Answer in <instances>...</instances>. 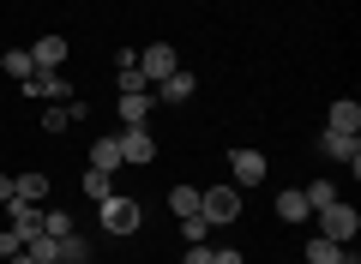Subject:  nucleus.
Instances as JSON below:
<instances>
[{
	"mask_svg": "<svg viewBox=\"0 0 361 264\" xmlns=\"http://www.w3.org/2000/svg\"><path fill=\"white\" fill-rule=\"evenodd\" d=\"M115 84H121V96H139V90H151V84H145V73H139V54H121V78H115Z\"/></svg>",
	"mask_w": 361,
	"mask_h": 264,
	"instance_id": "nucleus-17",
	"label": "nucleus"
},
{
	"mask_svg": "<svg viewBox=\"0 0 361 264\" xmlns=\"http://www.w3.org/2000/svg\"><path fill=\"white\" fill-rule=\"evenodd\" d=\"M199 216H205L211 228H229L235 216H241V187H235V180H223V187H205V192H199Z\"/></svg>",
	"mask_w": 361,
	"mask_h": 264,
	"instance_id": "nucleus-1",
	"label": "nucleus"
},
{
	"mask_svg": "<svg viewBox=\"0 0 361 264\" xmlns=\"http://www.w3.org/2000/svg\"><path fill=\"white\" fill-rule=\"evenodd\" d=\"M90 168H103V175H115V168H127V163H121V139H115V132L90 144Z\"/></svg>",
	"mask_w": 361,
	"mask_h": 264,
	"instance_id": "nucleus-14",
	"label": "nucleus"
},
{
	"mask_svg": "<svg viewBox=\"0 0 361 264\" xmlns=\"http://www.w3.org/2000/svg\"><path fill=\"white\" fill-rule=\"evenodd\" d=\"M343 252H349V246H337V240H325V234H313L307 246H301V258H307V264H343Z\"/></svg>",
	"mask_w": 361,
	"mask_h": 264,
	"instance_id": "nucleus-16",
	"label": "nucleus"
},
{
	"mask_svg": "<svg viewBox=\"0 0 361 264\" xmlns=\"http://www.w3.org/2000/svg\"><path fill=\"white\" fill-rule=\"evenodd\" d=\"M78 187H85V199H90V204H103L109 192H115V187H109V175H103V168H85V180H78Z\"/></svg>",
	"mask_w": 361,
	"mask_h": 264,
	"instance_id": "nucleus-21",
	"label": "nucleus"
},
{
	"mask_svg": "<svg viewBox=\"0 0 361 264\" xmlns=\"http://www.w3.org/2000/svg\"><path fill=\"white\" fill-rule=\"evenodd\" d=\"M0 204H13V175H0Z\"/></svg>",
	"mask_w": 361,
	"mask_h": 264,
	"instance_id": "nucleus-31",
	"label": "nucleus"
},
{
	"mask_svg": "<svg viewBox=\"0 0 361 264\" xmlns=\"http://www.w3.org/2000/svg\"><path fill=\"white\" fill-rule=\"evenodd\" d=\"M18 90H25V96H42V102H61V108L73 102V84H66L61 73H30Z\"/></svg>",
	"mask_w": 361,
	"mask_h": 264,
	"instance_id": "nucleus-6",
	"label": "nucleus"
},
{
	"mask_svg": "<svg viewBox=\"0 0 361 264\" xmlns=\"http://www.w3.org/2000/svg\"><path fill=\"white\" fill-rule=\"evenodd\" d=\"M205 234H211L205 216H180V240H187V246H205Z\"/></svg>",
	"mask_w": 361,
	"mask_h": 264,
	"instance_id": "nucleus-25",
	"label": "nucleus"
},
{
	"mask_svg": "<svg viewBox=\"0 0 361 264\" xmlns=\"http://www.w3.org/2000/svg\"><path fill=\"white\" fill-rule=\"evenodd\" d=\"M0 73H6V78H18V84H25V78L37 73V61H30V49H6V54H0Z\"/></svg>",
	"mask_w": 361,
	"mask_h": 264,
	"instance_id": "nucleus-19",
	"label": "nucleus"
},
{
	"mask_svg": "<svg viewBox=\"0 0 361 264\" xmlns=\"http://www.w3.org/2000/svg\"><path fill=\"white\" fill-rule=\"evenodd\" d=\"M211 264H247V258H241L235 246H217V252H211Z\"/></svg>",
	"mask_w": 361,
	"mask_h": 264,
	"instance_id": "nucleus-30",
	"label": "nucleus"
},
{
	"mask_svg": "<svg viewBox=\"0 0 361 264\" xmlns=\"http://www.w3.org/2000/svg\"><path fill=\"white\" fill-rule=\"evenodd\" d=\"M6 210H13V222H6V228H13V234H18V240L30 246V240L42 234V210H49V204H18V199H13Z\"/></svg>",
	"mask_w": 361,
	"mask_h": 264,
	"instance_id": "nucleus-8",
	"label": "nucleus"
},
{
	"mask_svg": "<svg viewBox=\"0 0 361 264\" xmlns=\"http://www.w3.org/2000/svg\"><path fill=\"white\" fill-rule=\"evenodd\" d=\"M66 126H73V120H66V108H61V102H49V108H42V132H66Z\"/></svg>",
	"mask_w": 361,
	"mask_h": 264,
	"instance_id": "nucleus-27",
	"label": "nucleus"
},
{
	"mask_svg": "<svg viewBox=\"0 0 361 264\" xmlns=\"http://www.w3.org/2000/svg\"><path fill=\"white\" fill-rule=\"evenodd\" d=\"M121 126H151V90H139V96H121Z\"/></svg>",
	"mask_w": 361,
	"mask_h": 264,
	"instance_id": "nucleus-15",
	"label": "nucleus"
},
{
	"mask_svg": "<svg viewBox=\"0 0 361 264\" xmlns=\"http://www.w3.org/2000/svg\"><path fill=\"white\" fill-rule=\"evenodd\" d=\"M54 264H61V258H54Z\"/></svg>",
	"mask_w": 361,
	"mask_h": 264,
	"instance_id": "nucleus-33",
	"label": "nucleus"
},
{
	"mask_svg": "<svg viewBox=\"0 0 361 264\" xmlns=\"http://www.w3.org/2000/svg\"><path fill=\"white\" fill-rule=\"evenodd\" d=\"M277 216H283V222H313V210H307V199H301V187L277 192Z\"/></svg>",
	"mask_w": 361,
	"mask_h": 264,
	"instance_id": "nucleus-18",
	"label": "nucleus"
},
{
	"mask_svg": "<svg viewBox=\"0 0 361 264\" xmlns=\"http://www.w3.org/2000/svg\"><path fill=\"white\" fill-rule=\"evenodd\" d=\"M13 252H25V240H18L13 228H0V258H13Z\"/></svg>",
	"mask_w": 361,
	"mask_h": 264,
	"instance_id": "nucleus-28",
	"label": "nucleus"
},
{
	"mask_svg": "<svg viewBox=\"0 0 361 264\" xmlns=\"http://www.w3.org/2000/svg\"><path fill=\"white\" fill-rule=\"evenodd\" d=\"M193 90H199V78L187 73V66H175V73H169L163 84L151 90V96H157V102H187V96H193Z\"/></svg>",
	"mask_w": 361,
	"mask_h": 264,
	"instance_id": "nucleus-10",
	"label": "nucleus"
},
{
	"mask_svg": "<svg viewBox=\"0 0 361 264\" xmlns=\"http://www.w3.org/2000/svg\"><path fill=\"white\" fill-rule=\"evenodd\" d=\"M115 139H121V163H127V168L157 163V132H151V126H127V132H115Z\"/></svg>",
	"mask_w": 361,
	"mask_h": 264,
	"instance_id": "nucleus-4",
	"label": "nucleus"
},
{
	"mask_svg": "<svg viewBox=\"0 0 361 264\" xmlns=\"http://www.w3.org/2000/svg\"><path fill=\"white\" fill-rule=\"evenodd\" d=\"M301 199H307V210H325V204H337V180H313Z\"/></svg>",
	"mask_w": 361,
	"mask_h": 264,
	"instance_id": "nucleus-22",
	"label": "nucleus"
},
{
	"mask_svg": "<svg viewBox=\"0 0 361 264\" xmlns=\"http://www.w3.org/2000/svg\"><path fill=\"white\" fill-rule=\"evenodd\" d=\"M169 210L175 216H199V187H175L169 192Z\"/></svg>",
	"mask_w": 361,
	"mask_h": 264,
	"instance_id": "nucleus-23",
	"label": "nucleus"
},
{
	"mask_svg": "<svg viewBox=\"0 0 361 264\" xmlns=\"http://www.w3.org/2000/svg\"><path fill=\"white\" fill-rule=\"evenodd\" d=\"M229 175H235V187H259V180H265V156L259 151H229Z\"/></svg>",
	"mask_w": 361,
	"mask_h": 264,
	"instance_id": "nucleus-9",
	"label": "nucleus"
},
{
	"mask_svg": "<svg viewBox=\"0 0 361 264\" xmlns=\"http://www.w3.org/2000/svg\"><path fill=\"white\" fill-rule=\"evenodd\" d=\"M61 264H90V240L78 234V228H73V234H61Z\"/></svg>",
	"mask_w": 361,
	"mask_h": 264,
	"instance_id": "nucleus-20",
	"label": "nucleus"
},
{
	"mask_svg": "<svg viewBox=\"0 0 361 264\" xmlns=\"http://www.w3.org/2000/svg\"><path fill=\"white\" fill-rule=\"evenodd\" d=\"M42 234H54V240L73 234V216H66V210H42Z\"/></svg>",
	"mask_w": 361,
	"mask_h": 264,
	"instance_id": "nucleus-26",
	"label": "nucleus"
},
{
	"mask_svg": "<svg viewBox=\"0 0 361 264\" xmlns=\"http://www.w3.org/2000/svg\"><path fill=\"white\" fill-rule=\"evenodd\" d=\"M180 264H211V246H187V252H180Z\"/></svg>",
	"mask_w": 361,
	"mask_h": 264,
	"instance_id": "nucleus-29",
	"label": "nucleus"
},
{
	"mask_svg": "<svg viewBox=\"0 0 361 264\" xmlns=\"http://www.w3.org/2000/svg\"><path fill=\"white\" fill-rule=\"evenodd\" d=\"M319 151L331 156V163H349V175L361 168V139H355V132H325V139H319Z\"/></svg>",
	"mask_w": 361,
	"mask_h": 264,
	"instance_id": "nucleus-7",
	"label": "nucleus"
},
{
	"mask_svg": "<svg viewBox=\"0 0 361 264\" xmlns=\"http://www.w3.org/2000/svg\"><path fill=\"white\" fill-rule=\"evenodd\" d=\"M13 199H18V204H49V175H37V168L18 175V180H13Z\"/></svg>",
	"mask_w": 361,
	"mask_h": 264,
	"instance_id": "nucleus-13",
	"label": "nucleus"
},
{
	"mask_svg": "<svg viewBox=\"0 0 361 264\" xmlns=\"http://www.w3.org/2000/svg\"><path fill=\"white\" fill-rule=\"evenodd\" d=\"M0 264H37V258H30V252H13V258H0Z\"/></svg>",
	"mask_w": 361,
	"mask_h": 264,
	"instance_id": "nucleus-32",
	"label": "nucleus"
},
{
	"mask_svg": "<svg viewBox=\"0 0 361 264\" xmlns=\"http://www.w3.org/2000/svg\"><path fill=\"white\" fill-rule=\"evenodd\" d=\"M97 222H103V228H109V234H115V240H127V234H139L145 210H139V204H133V199H121V192H109V199L97 204Z\"/></svg>",
	"mask_w": 361,
	"mask_h": 264,
	"instance_id": "nucleus-2",
	"label": "nucleus"
},
{
	"mask_svg": "<svg viewBox=\"0 0 361 264\" xmlns=\"http://www.w3.org/2000/svg\"><path fill=\"white\" fill-rule=\"evenodd\" d=\"M313 222H319V234L325 240H337V246H349L355 240V228H361V216H355V204H325V210H313Z\"/></svg>",
	"mask_w": 361,
	"mask_h": 264,
	"instance_id": "nucleus-3",
	"label": "nucleus"
},
{
	"mask_svg": "<svg viewBox=\"0 0 361 264\" xmlns=\"http://www.w3.org/2000/svg\"><path fill=\"white\" fill-rule=\"evenodd\" d=\"M175 66H180V61H175V49H169V42H151V49L139 54V73H145V84H151V90L163 84V78L175 73Z\"/></svg>",
	"mask_w": 361,
	"mask_h": 264,
	"instance_id": "nucleus-5",
	"label": "nucleus"
},
{
	"mask_svg": "<svg viewBox=\"0 0 361 264\" xmlns=\"http://www.w3.org/2000/svg\"><path fill=\"white\" fill-rule=\"evenodd\" d=\"M30 61H37V73H61L66 37H37V42H30Z\"/></svg>",
	"mask_w": 361,
	"mask_h": 264,
	"instance_id": "nucleus-11",
	"label": "nucleus"
},
{
	"mask_svg": "<svg viewBox=\"0 0 361 264\" xmlns=\"http://www.w3.org/2000/svg\"><path fill=\"white\" fill-rule=\"evenodd\" d=\"M325 132H361V102L337 96V102H331V114H325Z\"/></svg>",
	"mask_w": 361,
	"mask_h": 264,
	"instance_id": "nucleus-12",
	"label": "nucleus"
},
{
	"mask_svg": "<svg viewBox=\"0 0 361 264\" xmlns=\"http://www.w3.org/2000/svg\"><path fill=\"white\" fill-rule=\"evenodd\" d=\"M30 258H37V264H54V258H61V240H54V234H37V240H30Z\"/></svg>",
	"mask_w": 361,
	"mask_h": 264,
	"instance_id": "nucleus-24",
	"label": "nucleus"
}]
</instances>
